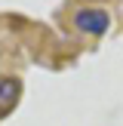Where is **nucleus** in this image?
<instances>
[{
  "mask_svg": "<svg viewBox=\"0 0 123 126\" xmlns=\"http://www.w3.org/2000/svg\"><path fill=\"white\" fill-rule=\"evenodd\" d=\"M108 25H111V16L105 9H98V6H83V9L74 12V28L83 31V34L98 37V34L108 31Z\"/></svg>",
  "mask_w": 123,
  "mask_h": 126,
  "instance_id": "f257e3e1",
  "label": "nucleus"
},
{
  "mask_svg": "<svg viewBox=\"0 0 123 126\" xmlns=\"http://www.w3.org/2000/svg\"><path fill=\"white\" fill-rule=\"evenodd\" d=\"M18 95H22V83L15 77H3L0 80V117H6L18 105Z\"/></svg>",
  "mask_w": 123,
  "mask_h": 126,
  "instance_id": "f03ea898",
  "label": "nucleus"
}]
</instances>
